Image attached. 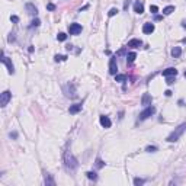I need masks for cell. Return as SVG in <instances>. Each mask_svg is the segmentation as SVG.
I'll use <instances>...</instances> for the list:
<instances>
[{
    "mask_svg": "<svg viewBox=\"0 0 186 186\" xmlns=\"http://www.w3.org/2000/svg\"><path fill=\"white\" fill-rule=\"evenodd\" d=\"M54 58H55V61L58 63V61H64V60H67L68 57H67V55H55Z\"/></svg>",
    "mask_w": 186,
    "mask_h": 186,
    "instance_id": "obj_23",
    "label": "cell"
},
{
    "mask_svg": "<svg viewBox=\"0 0 186 186\" xmlns=\"http://www.w3.org/2000/svg\"><path fill=\"white\" fill-rule=\"evenodd\" d=\"M15 39V36H13V34H10V36H9V42H12Z\"/></svg>",
    "mask_w": 186,
    "mask_h": 186,
    "instance_id": "obj_34",
    "label": "cell"
},
{
    "mask_svg": "<svg viewBox=\"0 0 186 186\" xmlns=\"http://www.w3.org/2000/svg\"><path fill=\"white\" fill-rule=\"evenodd\" d=\"M172 12H175V6H167L163 9V15H170Z\"/></svg>",
    "mask_w": 186,
    "mask_h": 186,
    "instance_id": "obj_18",
    "label": "cell"
},
{
    "mask_svg": "<svg viewBox=\"0 0 186 186\" xmlns=\"http://www.w3.org/2000/svg\"><path fill=\"white\" fill-rule=\"evenodd\" d=\"M150 12H151V13H157V12H158V7H157V6H150Z\"/></svg>",
    "mask_w": 186,
    "mask_h": 186,
    "instance_id": "obj_30",
    "label": "cell"
},
{
    "mask_svg": "<svg viewBox=\"0 0 186 186\" xmlns=\"http://www.w3.org/2000/svg\"><path fill=\"white\" fill-rule=\"evenodd\" d=\"M10 20L16 23V22H19V18H18V16H12V18H10Z\"/></svg>",
    "mask_w": 186,
    "mask_h": 186,
    "instance_id": "obj_32",
    "label": "cell"
},
{
    "mask_svg": "<svg viewBox=\"0 0 186 186\" xmlns=\"http://www.w3.org/2000/svg\"><path fill=\"white\" fill-rule=\"evenodd\" d=\"M45 185H54V180L51 179L50 175H46V176H45Z\"/></svg>",
    "mask_w": 186,
    "mask_h": 186,
    "instance_id": "obj_21",
    "label": "cell"
},
{
    "mask_svg": "<svg viewBox=\"0 0 186 186\" xmlns=\"http://www.w3.org/2000/svg\"><path fill=\"white\" fill-rule=\"evenodd\" d=\"M164 93H166V96H172V92H170V90H166Z\"/></svg>",
    "mask_w": 186,
    "mask_h": 186,
    "instance_id": "obj_35",
    "label": "cell"
},
{
    "mask_svg": "<svg viewBox=\"0 0 186 186\" xmlns=\"http://www.w3.org/2000/svg\"><path fill=\"white\" fill-rule=\"evenodd\" d=\"M135 58H137V54H135V53H129V54L127 55V63H128V64H132V63L135 61Z\"/></svg>",
    "mask_w": 186,
    "mask_h": 186,
    "instance_id": "obj_17",
    "label": "cell"
},
{
    "mask_svg": "<svg viewBox=\"0 0 186 186\" xmlns=\"http://www.w3.org/2000/svg\"><path fill=\"white\" fill-rule=\"evenodd\" d=\"M25 9L28 10V13H29V15H34V16H36V13H38V9H36V7H35L32 3H26Z\"/></svg>",
    "mask_w": 186,
    "mask_h": 186,
    "instance_id": "obj_12",
    "label": "cell"
},
{
    "mask_svg": "<svg viewBox=\"0 0 186 186\" xmlns=\"http://www.w3.org/2000/svg\"><path fill=\"white\" fill-rule=\"evenodd\" d=\"M39 23H41V22H39V19H34V20H32V25H31V26H39Z\"/></svg>",
    "mask_w": 186,
    "mask_h": 186,
    "instance_id": "obj_29",
    "label": "cell"
},
{
    "mask_svg": "<svg viewBox=\"0 0 186 186\" xmlns=\"http://www.w3.org/2000/svg\"><path fill=\"white\" fill-rule=\"evenodd\" d=\"M116 71H118V64H116V57H112L111 61H109V73L111 74H116Z\"/></svg>",
    "mask_w": 186,
    "mask_h": 186,
    "instance_id": "obj_6",
    "label": "cell"
},
{
    "mask_svg": "<svg viewBox=\"0 0 186 186\" xmlns=\"http://www.w3.org/2000/svg\"><path fill=\"white\" fill-rule=\"evenodd\" d=\"M182 26H183V28H186V20H183V22H182Z\"/></svg>",
    "mask_w": 186,
    "mask_h": 186,
    "instance_id": "obj_36",
    "label": "cell"
},
{
    "mask_svg": "<svg viewBox=\"0 0 186 186\" xmlns=\"http://www.w3.org/2000/svg\"><path fill=\"white\" fill-rule=\"evenodd\" d=\"M134 12L138 13V15H141V13L144 12V5H143L141 2H135V3H134Z\"/></svg>",
    "mask_w": 186,
    "mask_h": 186,
    "instance_id": "obj_11",
    "label": "cell"
},
{
    "mask_svg": "<svg viewBox=\"0 0 186 186\" xmlns=\"http://www.w3.org/2000/svg\"><path fill=\"white\" fill-rule=\"evenodd\" d=\"M46 9H48V10H54V9H55V6H54L53 3H50L48 6H46Z\"/></svg>",
    "mask_w": 186,
    "mask_h": 186,
    "instance_id": "obj_31",
    "label": "cell"
},
{
    "mask_svg": "<svg viewBox=\"0 0 186 186\" xmlns=\"http://www.w3.org/2000/svg\"><path fill=\"white\" fill-rule=\"evenodd\" d=\"M141 45H143L141 39H131L128 42V46H131V48H138V46H141Z\"/></svg>",
    "mask_w": 186,
    "mask_h": 186,
    "instance_id": "obj_15",
    "label": "cell"
},
{
    "mask_svg": "<svg viewBox=\"0 0 186 186\" xmlns=\"http://www.w3.org/2000/svg\"><path fill=\"white\" fill-rule=\"evenodd\" d=\"M96 167H98V169H102V167H103V161H102L100 158H96Z\"/></svg>",
    "mask_w": 186,
    "mask_h": 186,
    "instance_id": "obj_26",
    "label": "cell"
},
{
    "mask_svg": "<svg viewBox=\"0 0 186 186\" xmlns=\"http://www.w3.org/2000/svg\"><path fill=\"white\" fill-rule=\"evenodd\" d=\"M166 83L167 84H173L175 83V76H167L166 77Z\"/></svg>",
    "mask_w": 186,
    "mask_h": 186,
    "instance_id": "obj_24",
    "label": "cell"
},
{
    "mask_svg": "<svg viewBox=\"0 0 186 186\" xmlns=\"http://www.w3.org/2000/svg\"><path fill=\"white\" fill-rule=\"evenodd\" d=\"M86 176H87L90 180H98V175H96L95 172H87V173H86Z\"/></svg>",
    "mask_w": 186,
    "mask_h": 186,
    "instance_id": "obj_19",
    "label": "cell"
},
{
    "mask_svg": "<svg viewBox=\"0 0 186 186\" xmlns=\"http://www.w3.org/2000/svg\"><path fill=\"white\" fill-rule=\"evenodd\" d=\"M143 32L144 34H153L154 32V25H153V23H144Z\"/></svg>",
    "mask_w": 186,
    "mask_h": 186,
    "instance_id": "obj_13",
    "label": "cell"
},
{
    "mask_svg": "<svg viewBox=\"0 0 186 186\" xmlns=\"http://www.w3.org/2000/svg\"><path fill=\"white\" fill-rule=\"evenodd\" d=\"M100 125H102L103 128H111V125H112V122H111V119L108 118V116H105V115H102V116H100Z\"/></svg>",
    "mask_w": 186,
    "mask_h": 186,
    "instance_id": "obj_9",
    "label": "cell"
},
{
    "mask_svg": "<svg viewBox=\"0 0 186 186\" xmlns=\"http://www.w3.org/2000/svg\"><path fill=\"white\" fill-rule=\"evenodd\" d=\"M154 112H156V108L154 106H151V105H148L141 113H140V121H144V119H147V118H150L151 115H154Z\"/></svg>",
    "mask_w": 186,
    "mask_h": 186,
    "instance_id": "obj_3",
    "label": "cell"
},
{
    "mask_svg": "<svg viewBox=\"0 0 186 186\" xmlns=\"http://www.w3.org/2000/svg\"><path fill=\"white\" fill-rule=\"evenodd\" d=\"M146 151H148V153H154V151H157V147H156V146H148V147L146 148Z\"/></svg>",
    "mask_w": 186,
    "mask_h": 186,
    "instance_id": "obj_25",
    "label": "cell"
},
{
    "mask_svg": "<svg viewBox=\"0 0 186 186\" xmlns=\"http://www.w3.org/2000/svg\"><path fill=\"white\" fill-rule=\"evenodd\" d=\"M82 108H83V105H82V103H74V105L70 106L68 112L71 113V115H74V113H79V112L82 111Z\"/></svg>",
    "mask_w": 186,
    "mask_h": 186,
    "instance_id": "obj_8",
    "label": "cell"
},
{
    "mask_svg": "<svg viewBox=\"0 0 186 186\" xmlns=\"http://www.w3.org/2000/svg\"><path fill=\"white\" fill-rule=\"evenodd\" d=\"M180 54H182V48H180V46H175V48L172 50V57L173 58H179Z\"/></svg>",
    "mask_w": 186,
    "mask_h": 186,
    "instance_id": "obj_16",
    "label": "cell"
},
{
    "mask_svg": "<svg viewBox=\"0 0 186 186\" xmlns=\"http://www.w3.org/2000/svg\"><path fill=\"white\" fill-rule=\"evenodd\" d=\"M115 80H116V82H125V80H127V76H125V74H115Z\"/></svg>",
    "mask_w": 186,
    "mask_h": 186,
    "instance_id": "obj_20",
    "label": "cell"
},
{
    "mask_svg": "<svg viewBox=\"0 0 186 186\" xmlns=\"http://www.w3.org/2000/svg\"><path fill=\"white\" fill-rule=\"evenodd\" d=\"M185 77H186V71H185Z\"/></svg>",
    "mask_w": 186,
    "mask_h": 186,
    "instance_id": "obj_37",
    "label": "cell"
},
{
    "mask_svg": "<svg viewBox=\"0 0 186 186\" xmlns=\"http://www.w3.org/2000/svg\"><path fill=\"white\" fill-rule=\"evenodd\" d=\"M82 31H83V28H82L80 23H70V26H68L70 35H79Z\"/></svg>",
    "mask_w": 186,
    "mask_h": 186,
    "instance_id": "obj_5",
    "label": "cell"
},
{
    "mask_svg": "<svg viewBox=\"0 0 186 186\" xmlns=\"http://www.w3.org/2000/svg\"><path fill=\"white\" fill-rule=\"evenodd\" d=\"M12 99V93L9 92V90H5L2 95H0V106L2 108H5L7 103H9V100Z\"/></svg>",
    "mask_w": 186,
    "mask_h": 186,
    "instance_id": "obj_4",
    "label": "cell"
},
{
    "mask_svg": "<svg viewBox=\"0 0 186 186\" xmlns=\"http://www.w3.org/2000/svg\"><path fill=\"white\" fill-rule=\"evenodd\" d=\"M176 74H177V70L175 67H169L166 70H163V76H164V77H167V76H176Z\"/></svg>",
    "mask_w": 186,
    "mask_h": 186,
    "instance_id": "obj_10",
    "label": "cell"
},
{
    "mask_svg": "<svg viewBox=\"0 0 186 186\" xmlns=\"http://www.w3.org/2000/svg\"><path fill=\"white\" fill-rule=\"evenodd\" d=\"M144 183V179H140V177H137V179H134V185H143Z\"/></svg>",
    "mask_w": 186,
    "mask_h": 186,
    "instance_id": "obj_27",
    "label": "cell"
},
{
    "mask_svg": "<svg viewBox=\"0 0 186 186\" xmlns=\"http://www.w3.org/2000/svg\"><path fill=\"white\" fill-rule=\"evenodd\" d=\"M57 39H58V41H65V39H67V35H65L64 32H60V34L57 35Z\"/></svg>",
    "mask_w": 186,
    "mask_h": 186,
    "instance_id": "obj_22",
    "label": "cell"
},
{
    "mask_svg": "<svg viewBox=\"0 0 186 186\" xmlns=\"http://www.w3.org/2000/svg\"><path fill=\"white\" fill-rule=\"evenodd\" d=\"M116 13H118V9H115V7H112V9L108 12V15H109V16H115Z\"/></svg>",
    "mask_w": 186,
    "mask_h": 186,
    "instance_id": "obj_28",
    "label": "cell"
},
{
    "mask_svg": "<svg viewBox=\"0 0 186 186\" xmlns=\"http://www.w3.org/2000/svg\"><path fill=\"white\" fill-rule=\"evenodd\" d=\"M141 105H144V106H148V105H151V96L148 95V93H144V95H143Z\"/></svg>",
    "mask_w": 186,
    "mask_h": 186,
    "instance_id": "obj_14",
    "label": "cell"
},
{
    "mask_svg": "<svg viewBox=\"0 0 186 186\" xmlns=\"http://www.w3.org/2000/svg\"><path fill=\"white\" fill-rule=\"evenodd\" d=\"M186 131V124H182V125H179L177 128H175V131L166 138L169 143H175V141H177V140L180 138V135L183 134Z\"/></svg>",
    "mask_w": 186,
    "mask_h": 186,
    "instance_id": "obj_1",
    "label": "cell"
},
{
    "mask_svg": "<svg viewBox=\"0 0 186 186\" xmlns=\"http://www.w3.org/2000/svg\"><path fill=\"white\" fill-rule=\"evenodd\" d=\"M2 63L3 64H6V67H7V70H9V73L10 74H13L15 73V67H13V64H12V61L3 54V57H2Z\"/></svg>",
    "mask_w": 186,
    "mask_h": 186,
    "instance_id": "obj_7",
    "label": "cell"
},
{
    "mask_svg": "<svg viewBox=\"0 0 186 186\" xmlns=\"http://www.w3.org/2000/svg\"><path fill=\"white\" fill-rule=\"evenodd\" d=\"M156 20H161L163 19V16H160V15H156V18H154Z\"/></svg>",
    "mask_w": 186,
    "mask_h": 186,
    "instance_id": "obj_33",
    "label": "cell"
},
{
    "mask_svg": "<svg viewBox=\"0 0 186 186\" xmlns=\"http://www.w3.org/2000/svg\"><path fill=\"white\" fill-rule=\"evenodd\" d=\"M65 167H67L70 172L76 170V167H77V160L73 157L71 153H67V154H65Z\"/></svg>",
    "mask_w": 186,
    "mask_h": 186,
    "instance_id": "obj_2",
    "label": "cell"
}]
</instances>
